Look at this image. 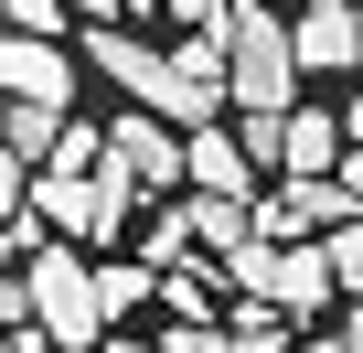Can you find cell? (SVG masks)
Returning <instances> with one entry per match:
<instances>
[{"mask_svg": "<svg viewBox=\"0 0 363 353\" xmlns=\"http://www.w3.org/2000/svg\"><path fill=\"white\" fill-rule=\"evenodd\" d=\"M225 54H235V118H289L299 107V33L267 0H235L225 11Z\"/></svg>", "mask_w": 363, "mask_h": 353, "instance_id": "6da1fadb", "label": "cell"}, {"mask_svg": "<svg viewBox=\"0 0 363 353\" xmlns=\"http://www.w3.org/2000/svg\"><path fill=\"white\" fill-rule=\"evenodd\" d=\"M225 107H235V54H225V33H182L150 118H171V129H193V139H203V129H225Z\"/></svg>", "mask_w": 363, "mask_h": 353, "instance_id": "7a4b0ae2", "label": "cell"}, {"mask_svg": "<svg viewBox=\"0 0 363 353\" xmlns=\"http://www.w3.org/2000/svg\"><path fill=\"white\" fill-rule=\"evenodd\" d=\"M22 278H33V321H43L65 353L107 342V300H96V268H86V257H65V246H54V257H43V268H22Z\"/></svg>", "mask_w": 363, "mask_h": 353, "instance_id": "3957f363", "label": "cell"}, {"mask_svg": "<svg viewBox=\"0 0 363 353\" xmlns=\"http://www.w3.org/2000/svg\"><path fill=\"white\" fill-rule=\"evenodd\" d=\"M33 214L65 225V236H86V246H107L128 225V183H118V171H43V183H33Z\"/></svg>", "mask_w": 363, "mask_h": 353, "instance_id": "277c9868", "label": "cell"}, {"mask_svg": "<svg viewBox=\"0 0 363 353\" xmlns=\"http://www.w3.org/2000/svg\"><path fill=\"white\" fill-rule=\"evenodd\" d=\"M107 171H118V183L128 193H171V183H193V139H171V118H118L107 129Z\"/></svg>", "mask_w": 363, "mask_h": 353, "instance_id": "5b68a950", "label": "cell"}, {"mask_svg": "<svg viewBox=\"0 0 363 353\" xmlns=\"http://www.w3.org/2000/svg\"><path fill=\"white\" fill-rule=\"evenodd\" d=\"M289 33H299V65L310 75H363V11H352V0H310Z\"/></svg>", "mask_w": 363, "mask_h": 353, "instance_id": "8992f818", "label": "cell"}, {"mask_svg": "<svg viewBox=\"0 0 363 353\" xmlns=\"http://www.w3.org/2000/svg\"><path fill=\"white\" fill-rule=\"evenodd\" d=\"M0 86H11V107H65L75 97V54L65 43H0Z\"/></svg>", "mask_w": 363, "mask_h": 353, "instance_id": "52a82bcc", "label": "cell"}, {"mask_svg": "<svg viewBox=\"0 0 363 353\" xmlns=\"http://www.w3.org/2000/svg\"><path fill=\"white\" fill-rule=\"evenodd\" d=\"M310 225H352L342 183H278V193L257 204V236H267V246H299Z\"/></svg>", "mask_w": 363, "mask_h": 353, "instance_id": "ba28073f", "label": "cell"}, {"mask_svg": "<svg viewBox=\"0 0 363 353\" xmlns=\"http://www.w3.org/2000/svg\"><path fill=\"white\" fill-rule=\"evenodd\" d=\"M86 75H107V86H128L139 107H160V75H171V54H150L139 33H86Z\"/></svg>", "mask_w": 363, "mask_h": 353, "instance_id": "9c48e42d", "label": "cell"}, {"mask_svg": "<svg viewBox=\"0 0 363 353\" xmlns=\"http://www.w3.org/2000/svg\"><path fill=\"white\" fill-rule=\"evenodd\" d=\"M320 300H342V278H331V246H278V268H267V310L310 321Z\"/></svg>", "mask_w": 363, "mask_h": 353, "instance_id": "30bf717a", "label": "cell"}, {"mask_svg": "<svg viewBox=\"0 0 363 353\" xmlns=\"http://www.w3.org/2000/svg\"><path fill=\"white\" fill-rule=\"evenodd\" d=\"M331 161H342V118L331 107H289V183H331Z\"/></svg>", "mask_w": 363, "mask_h": 353, "instance_id": "8fae6325", "label": "cell"}, {"mask_svg": "<svg viewBox=\"0 0 363 353\" xmlns=\"http://www.w3.org/2000/svg\"><path fill=\"white\" fill-rule=\"evenodd\" d=\"M246 183H257L246 139H235V129H203V139H193V193H225V204H246Z\"/></svg>", "mask_w": 363, "mask_h": 353, "instance_id": "7c38bea8", "label": "cell"}, {"mask_svg": "<svg viewBox=\"0 0 363 353\" xmlns=\"http://www.w3.org/2000/svg\"><path fill=\"white\" fill-rule=\"evenodd\" d=\"M182 225H193V246H225V257L257 246V204H225V193H193V204H182Z\"/></svg>", "mask_w": 363, "mask_h": 353, "instance_id": "4fadbf2b", "label": "cell"}, {"mask_svg": "<svg viewBox=\"0 0 363 353\" xmlns=\"http://www.w3.org/2000/svg\"><path fill=\"white\" fill-rule=\"evenodd\" d=\"M65 129H75L65 107H0V139H11V161H22V171H33V161H54V150H65Z\"/></svg>", "mask_w": 363, "mask_h": 353, "instance_id": "5bb4252c", "label": "cell"}, {"mask_svg": "<svg viewBox=\"0 0 363 353\" xmlns=\"http://www.w3.org/2000/svg\"><path fill=\"white\" fill-rule=\"evenodd\" d=\"M225 332H235V353H299L289 310H267V300H235V310H225Z\"/></svg>", "mask_w": 363, "mask_h": 353, "instance_id": "9a60e30c", "label": "cell"}, {"mask_svg": "<svg viewBox=\"0 0 363 353\" xmlns=\"http://www.w3.org/2000/svg\"><path fill=\"white\" fill-rule=\"evenodd\" d=\"M96 300H107V321H118V310L160 300V268H150V257H118V268H96Z\"/></svg>", "mask_w": 363, "mask_h": 353, "instance_id": "2e32d148", "label": "cell"}, {"mask_svg": "<svg viewBox=\"0 0 363 353\" xmlns=\"http://www.w3.org/2000/svg\"><path fill=\"white\" fill-rule=\"evenodd\" d=\"M65 22H75V0H11V33L22 43H65Z\"/></svg>", "mask_w": 363, "mask_h": 353, "instance_id": "e0dca14e", "label": "cell"}, {"mask_svg": "<svg viewBox=\"0 0 363 353\" xmlns=\"http://www.w3.org/2000/svg\"><path fill=\"white\" fill-rule=\"evenodd\" d=\"M320 246H331V278H342V289L363 300V214H352V225H331Z\"/></svg>", "mask_w": 363, "mask_h": 353, "instance_id": "ac0fdd59", "label": "cell"}, {"mask_svg": "<svg viewBox=\"0 0 363 353\" xmlns=\"http://www.w3.org/2000/svg\"><path fill=\"white\" fill-rule=\"evenodd\" d=\"M160 300H171V310H182V321H214V289H203V278H193V268H171V278H160Z\"/></svg>", "mask_w": 363, "mask_h": 353, "instance_id": "d6986e66", "label": "cell"}, {"mask_svg": "<svg viewBox=\"0 0 363 353\" xmlns=\"http://www.w3.org/2000/svg\"><path fill=\"white\" fill-rule=\"evenodd\" d=\"M160 353H235V332L225 321H182V332H160Z\"/></svg>", "mask_w": 363, "mask_h": 353, "instance_id": "ffe728a7", "label": "cell"}, {"mask_svg": "<svg viewBox=\"0 0 363 353\" xmlns=\"http://www.w3.org/2000/svg\"><path fill=\"white\" fill-rule=\"evenodd\" d=\"M160 11H171L182 33H225V11H235V0H160Z\"/></svg>", "mask_w": 363, "mask_h": 353, "instance_id": "44dd1931", "label": "cell"}, {"mask_svg": "<svg viewBox=\"0 0 363 353\" xmlns=\"http://www.w3.org/2000/svg\"><path fill=\"white\" fill-rule=\"evenodd\" d=\"M75 11H86V33H118V22L139 11V0H75Z\"/></svg>", "mask_w": 363, "mask_h": 353, "instance_id": "7402d4cb", "label": "cell"}, {"mask_svg": "<svg viewBox=\"0 0 363 353\" xmlns=\"http://www.w3.org/2000/svg\"><path fill=\"white\" fill-rule=\"evenodd\" d=\"M342 204H352V214H363V150H352V161H342Z\"/></svg>", "mask_w": 363, "mask_h": 353, "instance_id": "603a6c76", "label": "cell"}, {"mask_svg": "<svg viewBox=\"0 0 363 353\" xmlns=\"http://www.w3.org/2000/svg\"><path fill=\"white\" fill-rule=\"evenodd\" d=\"M0 353H54V332L33 321V332H11V342H0Z\"/></svg>", "mask_w": 363, "mask_h": 353, "instance_id": "cb8c5ba5", "label": "cell"}, {"mask_svg": "<svg viewBox=\"0 0 363 353\" xmlns=\"http://www.w3.org/2000/svg\"><path fill=\"white\" fill-rule=\"evenodd\" d=\"M342 353H363V310H342Z\"/></svg>", "mask_w": 363, "mask_h": 353, "instance_id": "d4e9b609", "label": "cell"}, {"mask_svg": "<svg viewBox=\"0 0 363 353\" xmlns=\"http://www.w3.org/2000/svg\"><path fill=\"white\" fill-rule=\"evenodd\" d=\"M342 129H352V150H363V97H352V118H342Z\"/></svg>", "mask_w": 363, "mask_h": 353, "instance_id": "484cf974", "label": "cell"}, {"mask_svg": "<svg viewBox=\"0 0 363 353\" xmlns=\"http://www.w3.org/2000/svg\"><path fill=\"white\" fill-rule=\"evenodd\" d=\"M299 353H342V332H331V342H299Z\"/></svg>", "mask_w": 363, "mask_h": 353, "instance_id": "4316f807", "label": "cell"}, {"mask_svg": "<svg viewBox=\"0 0 363 353\" xmlns=\"http://www.w3.org/2000/svg\"><path fill=\"white\" fill-rule=\"evenodd\" d=\"M118 353H160V342H118Z\"/></svg>", "mask_w": 363, "mask_h": 353, "instance_id": "83f0119b", "label": "cell"}, {"mask_svg": "<svg viewBox=\"0 0 363 353\" xmlns=\"http://www.w3.org/2000/svg\"><path fill=\"white\" fill-rule=\"evenodd\" d=\"M352 11H363V0H352Z\"/></svg>", "mask_w": 363, "mask_h": 353, "instance_id": "f1b7e54d", "label": "cell"}]
</instances>
